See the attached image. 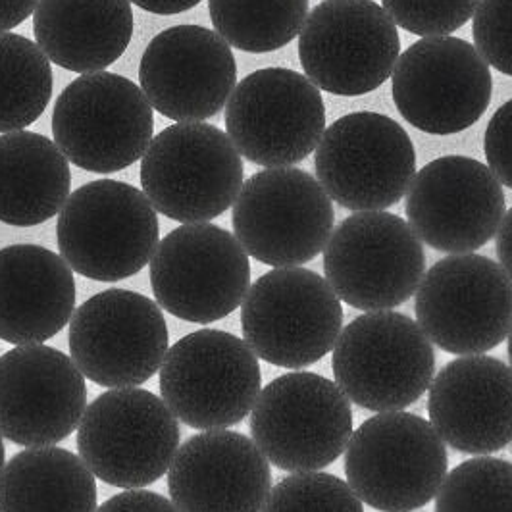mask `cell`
Here are the masks:
<instances>
[{
  "mask_svg": "<svg viewBox=\"0 0 512 512\" xmlns=\"http://www.w3.org/2000/svg\"><path fill=\"white\" fill-rule=\"evenodd\" d=\"M56 237L60 255L79 276L114 283L139 274L153 260L160 224L143 191L97 180L68 197Z\"/></svg>",
  "mask_w": 512,
  "mask_h": 512,
  "instance_id": "obj_1",
  "label": "cell"
},
{
  "mask_svg": "<svg viewBox=\"0 0 512 512\" xmlns=\"http://www.w3.org/2000/svg\"><path fill=\"white\" fill-rule=\"evenodd\" d=\"M243 158L230 135L205 122H178L141 158V187L154 210L181 224L222 216L243 187Z\"/></svg>",
  "mask_w": 512,
  "mask_h": 512,
  "instance_id": "obj_2",
  "label": "cell"
},
{
  "mask_svg": "<svg viewBox=\"0 0 512 512\" xmlns=\"http://www.w3.org/2000/svg\"><path fill=\"white\" fill-rule=\"evenodd\" d=\"M447 447L418 414L378 412L360 424L345 449L347 484L380 512L426 507L447 476Z\"/></svg>",
  "mask_w": 512,
  "mask_h": 512,
  "instance_id": "obj_3",
  "label": "cell"
},
{
  "mask_svg": "<svg viewBox=\"0 0 512 512\" xmlns=\"http://www.w3.org/2000/svg\"><path fill=\"white\" fill-rule=\"evenodd\" d=\"M333 378L362 409L395 412L414 405L434 382L436 353L418 322L399 312H366L333 347Z\"/></svg>",
  "mask_w": 512,
  "mask_h": 512,
  "instance_id": "obj_4",
  "label": "cell"
},
{
  "mask_svg": "<svg viewBox=\"0 0 512 512\" xmlns=\"http://www.w3.org/2000/svg\"><path fill=\"white\" fill-rule=\"evenodd\" d=\"M180 422L147 389H108L77 426L81 461L104 484L143 489L158 482L180 449Z\"/></svg>",
  "mask_w": 512,
  "mask_h": 512,
  "instance_id": "obj_5",
  "label": "cell"
},
{
  "mask_svg": "<svg viewBox=\"0 0 512 512\" xmlns=\"http://www.w3.org/2000/svg\"><path fill=\"white\" fill-rule=\"evenodd\" d=\"M241 330L258 359L301 370L333 351L343 332L341 299L312 270L274 268L249 287Z\"/></svg>",
  "mask_w": 512,
  "mask_h": 512,
  "instance_id": "obj_6",
  "label": "cell"
},
{
  "mask_svg": "<svg viewBox=\"0 0 512 512\" xmlns=\"http://www.w3.org/2000/svg\"><path fill=\"white\" fill-rule=\"evenodd\" d=\"M153 110L141 87L128 77L85 74L56 99L52 137L77 168L114 174L147 153L154 137Z\"/></svg>",
  "mask_w": 512,
  "mask_h": 512,
  "instance_id": "obj_7",
  "label": "cell"
},
{
  "mask_svg": "<svg viewBox=\"0 0 512 512\" xmlns=\"http://www.w3.org/2000/svg\"><path fill=\"white\" fill-rule=\"evenodd\" d=\"M353 409L335 382L291 372L266 385L251 410V436L283 472H318L337 461L353 436Z\"/></svg>",
  "mask_w": 512,
  "mask_h": 512,
  "instance_id": "obj_8",
  "label": "cell"
},
{
  "mask_svg": "<svg viewBox=\"0 0 512 512\" xmlns=\"http://www.w3.org/2000/svg\"><path fill=\"white\" fill-rule=\"evenodd\" d=\"M262 391L258 357L237 335L199 330L168 349L160 395L193 430H228L243 422Z\"/></svg>",
  "mask_w": 512,
  "mask_h": 512,
  "instance_id": "obj_9",
  "label": "cell"
},
{
  "mask_svg": "<svg viewBox=\"0 0 512 512\" xmlns=\"http://www.w3.org/2000/svg\"><path fill=\"white\" fill-rule=\"evenodd\" d=\"M231 224L245 253L295 268L324 253L335 224L332 199L305 170L266 168L243 183Z\"/></svg>",
  "mask_w": 512,
  "mask_h": 512,
  "instance_id": "obj_10",
  "label": "cell"
},
{
  "mask_svg": "<svg viewBox=\"0 0 512 512\" xmlns=\"http://www.w3.org/2000/svg\"><path fill=\"white\" fill-rule=\"evenodd\" d=\"M324 272L335 295L362 312L401 307L426 274L420 237L401 216L357 212L345 218L324 249Z\"/></svg>",
  "mask_w": 512,
  "mask_h": 512,
  "instance_id": "obj_11",
  "label": "cell"
},
{
  "mask_svg": "<svg viewBox=\"0 0 512 512\" xmlns=\"http://www.w3.org/2000/svg\"><path fill=\"white\" fill-rule=\"evenodd\" d=\"M416 322L449 355H484L512 330V280L487 256L436 262L416 291Z\"/></svg>",
  "mask_w": 512,
  "mask_h": 512,
  "instance_id": "obj_12",
  "label": "cell"
},
{
  "mask_svg": "<svg viewBox=\"0 0 512 512\" xmlns=\"http://www.w3.org/2000/svg\"><path fill=\"white\" fill-rule=\"evenodd\" d=\"M316 180L337 205L380 212L397 205L416 176L409 133L380 112H351L324 131L314 154Z\"/></svg>",
  "mask_w": 512,
  "mask_h": 512,
  "instance_id": "obj_13",
  "label": "cell"
},
{
  "mask_svg": "<svg viewBox=\"0 0 512 512\" xmlns=\"http://www.w3.org/2000/svg\"><path fill=\"white\" fill-rule=\"evenodd\" d=\"M158 307L193 322H218L243 305L251 262L237 237L214 224H183L170 231L151 260Z\"/></svg>",
  "mask_w": 512,
  "mask_h": 512,
  "instance_id": "obj_14",
  "label": "cell"
},
{
  "mask_svg": "<svg viewBox=\"0 0 512 512\" xmlns=\"http://www.w3.org/2000/svg\"><path fill=\"white\" fill-rule=\"evenodd\" d=\"M399 56L397 26L372 0H322L299 33L305 76L332 95L360 97L380 89Z\"/></svg>",
  "mask_w": 512,
  "mask_h": 512,
  "instance_id": "obj_15",
  "label": "cell"
},
{
  "mask_svg": "<svg viewBox=\"0 0 512 512\" xmlns=\"http://www.w3.org/2000/svg\"><path fill=\"white\" fill-rule=\"evenodd\" d=\"M226 129L249 162L289 168L316 151L326 131V106L307 76L289 68H262L233 89Z\"/></svg>",
  "mask_w": 512,
  "mask_h": 512,
  "instance_id": "obj_16",
  "label": "cell"
},
{
  "mask_svg": "<svg viewBox=\"0 0 512 512\" xmlns=\"http://www.w3.org/2000/svg\"><path fill=\"white\" fill-rule=\"evenodd\" d=\"M68 343L87 380L122 389L139 387L160 372L170 332L153 299L129 289H106L74 312Z\"/></svg>",
  "mask_w": 512,
  "mask_h": 512,
  "instance_id": "obj_17",
  "label": "cell"
},
{
  "mask_svg": "<svg viewBox=\"0 0 512 512\" xmlns=\"http://www.w3.org/2000/svg\"><path fill=\"white\" fill-rule=\"evenodd\" d=\"M391 91L410 126L430 135H453L486 114L493 77L468 41L451 35L422 37L399 56Z\"/></svg>",
  "mask_w": 512,
  "mask_h": 512,
  "instance_id": "obj_18",
  "label": "cell"
},
{
  "mask_svg": "<svg viewBox=\"0 0 512 512\" xmlns=\"http://www.w3.org/2000/svg\"><path fill=\"white\" fill-rule=\"evenodd\" d=\"M405 208L420 241L441 253L468 255L497 235L507 201L489 166L453 154L420 168L410 183Z\"/></svg>",
  "mask_w": 512,
  "mask_h": 512,
  "instance_id": "obj_19",
  "label": "cell"
},
{
  "mask_svg": "<svg viewBox=\"0 0 512 512\" xmlns=\"http://www.w3.org/2000/svg\"><path fill=\"white\" fill-rule=\"evenodd\" d=\"M72 357L20 345L0 357V434L22 447H51L76 432L87 384Z\"/></svg>",
  "mask_w": 512,
  "mask_h": 512,
  "instance_id": "obj_20",
  "label": "cell"
},
{
  "mask_svg": "<svg viewBox=\"0 0 512 512\" xmlns=\"http://www.w3.org/2000/svg\"><path fill=\"white\" fill-rule=\"evenodd\" d=\"M139 87L164 118L205 122L226 108L237 87L235 56L212 29L170 27L143 52Z\"/></svg>",
  "mask_w": 512,
  "mask_h": 512,
  "instance_id": "obj_21",
  "label": "cell"
},
{
  "mask_svg": "<svg viewBox=\"0 0 512 512\" xmlns=\"http://www.w3.org/2000/svg\"><path fill=\"white\" fill-rule=\"evenodd\" d=\"M180 512H262L272 491L270 462L255 441L231 430L187 439L168 470Z\"/></svg>",
  "mask_w": 512,
  "mask_h": 512,
  "instance_id": "obj_22",
  "label": "cell"
},
{
  "mask_svg": "<svg viewBox=\"0 0 512 512\" xmlns=\"http://www.w3.org/2000/svg\"><path fill=\"white\" fill-rule=\"evenodd\" d=\"M428 414L459 453L491 455L512 441V368L472 355L449 362L430 385Z\"/></svg>",
  "mask_w": 512,
  "mask_h": 512,
  "instance_id": "obj_23",
  "label": "cell"
},
{
  "mask_svg": "<svg viewBox=\"0 0 512 512\" xmlns=\"http://www.w3.org/2000/svg\"><path fill=\"white\" fill-rule=\"evenodd\" d=\"M74 270L39 245L0 249V339L41 345L62 332L76 312Z\"/></svg>",
  "mask_w": 512,
  "mask_h": 512,
  "instance_id": "obj_24",
  "label": "cell"
},
{
  "mask_svg": "<svg viewBox=\"0 0 512 512\" xmlns=\"http://www.w3.org/2000/svg\"><path fill=\"white\" fill-rule=\"evenodd\" d=\"M129 0H39L33 33L56 66L74 74H95L112 66L133 37Z\"/></svg>",
  "mask_w": 512,
  "mask_h": 512,
  "instance_id": "obj_25",
  "label": "cell"
},
{
  "mask_svg": "<svg viewBox=\"0 0 512 512\" xmlns=\"http://www.w3.org/2000/svg\"><path fill=\"white\" fill-rule=\"evenodd\" d=\"M70 160L33 131L0 135V222L16 228L54 218L70 197Z\"/></svg>",
  "mask_w": 512,
  "mask_h": 512,
  "instance_id": "obj_26",
  "label": "cell"
},
{
  "mask_svg": "<svg viewBox=\"0 0 512 512\" xmlns=\"http://www.w3.org/2000/svg\"><path fill=\"white\" fill-rule=\"evenodd\" d=\"M95 474L72 451L29 447L0 474V512H97Z\"/></svg>",
  "mask_w": 512,
  "mask_h": 512,
  "instance_id": "obj_27",
  "label": "cell"
},
{
  "mask_svg": "<svg viewBox=\"0 0 512 512\" xmlns=\"http://www.w3.org/2000/svg\"><path fill=\"white\" fill-rule=\"evenodd\" d=\"M51 60L37 43L0 33V133L35 124L52 99Z\"/></svg>",
  "mask_w": 512,
  "mask_h": 512,
  "instance_id": "obj_28",
  "label": "cell"
},
{
  "mask_svg": "<svg viewBox=\"0 0 512 512\" xmlns=\"http://www.w3.org/2000/svg\"><path fill=\"white\" fill-rule=\"evenodd\" d=\"M216 33L239 51H278L305 26L308 0H208Z\"/></svg>",
  "mask_w": 512,
  "mask_h": 512,
  "instance_id": "obj_29",
  "label": "cell"
},
{
  "mask_svg": "<svg viewBox=\"0 0 512 512\" xmlns=\"http://www.w3.org/2000/svg\"><path fill=\"white\" fill-rule=\"evenodd\" d=\"M436 512H512V462L487 455L461 462L439 487Z\"/></svg>",
  "mask_w": 512,
  "mask_h": 512,
  "instance_id": "obj_30",
  "label": "cell"
},
{
  "mask_svg": "<svg viewBox=\"0 0 512 512\" xmlns=\"http://www.w3.org/2000/svg\"><path fill=\"white\" fill-rule=\"evenodd\" d=\"M262 512H364L359 495L326 472H297L272 487Z\"/></svg>",
  "mask_w": 512,
  "mask_h": 512,
  "instance_id": "obj_31",
  "label": "cell"
},
{
  "mask_svg": "<svg viewBox=\"0 0 512 512\" xmlns=\"http://www.w3.org/2000/svg\"><path fill=\"white\" fill-rule=\"evenodd\" d=\"M480 0H382L395 26L420 37H445L472 20Z\"/></svg>",
  "mask_w": 512,
  "mask_h": 512,
  "instance_id": "obj_32",
  "label": "cell"
},
{
  "mask_svg": "<svg viewBox=\"0 0 512 512\" xmlns=\"http://www.w3.org/2000/svg\"><path fill=\"white\" fill-rule=\"evenodd\" d=\"M472 35L487 66L512 76V0H480L472 16Z\"/></svg>",
  "mask_w": 512,
  "mask_h": 512,
  "instance_id": "obj_33",
  "label": "cell"
},
{
  "mask_svg": "<svg viewBox=\"0 0 512 512\" xmlns=\"http://www.w3.org/2000/svg\"><path fill=\"white\" fill-rule=\"evenodd\" d=\"M484 153L489 170L501 185L512 189V99L499 106L491 116L484 139Z\"/></svg>",
  "mask_w": 512,
  "mask_h": 512,
  "instance_id": "obj_34",
  "label": "cell"
},
{
  "mask_svg": "<svg viewBox=\"0 0 512 512\" xmlns=\"http://www.w3.org/2000/svg\"><path fill=\"white\" fill-rule=\"evenodd\" d=\"M97 512H180L172 501L147 489H126L104 501Z\"/></svg>",
  "mask_w": 512,
  "mask_h": 512,
  "instance_id": "obj_35",
  "label": "cell"
},
{
  "mask_svg": "<svg viewBox=\"0 0 512 512\" xmlns=\"http://www.w3.org/2000/svg\"><path fill=\"white\" fill-rule=\"evenodd\" d=\"M39 0H0V33L24 24L35 12Z\"/></svg>",
  "mask_w": 512,
  "mask_h": 512,
  "instance_id": "obj_36",
  "label": "cell"
},
{
  "mask_svg": "<svg viewBox=\"0 0 512 512\" xmlns=\"http://www.w3.org/2000/svg\"><path fill=\"white\" fill-rule=\"evenodd\" d=\"M129 2L156 16H176L195 8L203 0H129Z\"/></svg>",
  "mask_w": 512,
  "mask_h": 512,
  "instance_id": "obj_37",
  "label": "cell"
},
{
  "mask_svg": "<svg viewBox=\"0 0 512 512\" xmlns=\"http://www.w3.org/2000/svg\"><path fill=\"white\" fill-rule=\"evenodd\" d=\"M497 256L503 270L512 280V208L507 210L501 228L497 231Z\"/></svg>",
  "mask_w": 512,
  "mask_h": 512,
  "instance_id": "obj_38",
  "label": "cell"
},
{
  "mask_svg": "<svg viewBox=\"0 0 512 512\" xmlns=\"http://www.w3.org/2000/svg\"><path fill=\"white\" fill-rule=\"evenodd\" d=\"M6 466V449H4V441H2V434H0V474Z\"/></svg>",
  "mask_w": 512,
  "mask_h": 512,
  "instance_id": "obj_39",
  "label": "cell"
},
{
  "mask_svg": "<svg viewBox=\"0 0 512 512\" xmlns=\"http://www.w3.org/2000/svg\"><path fill=\"white\" fill-rule=\"evenodd\" d=\"M509 357H511L512 364V330L511 333H509Z\"/></svg>",
  "mask_w": 512,
  "mask_h": 512,
  "instance_id": "obj_40",
  "label": "cell"
}]
</instances>
